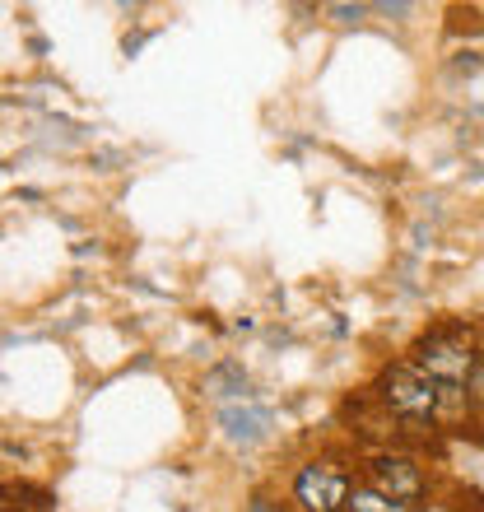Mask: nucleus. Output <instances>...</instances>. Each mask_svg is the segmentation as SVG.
Listing matches in <instances>:
<instances>
[{
	"label": "nucleus",
	"instance_id": "1",
	"mask_svg": "<svg viewBox=\"0 0 484 512\" xmlns=\"http://www.w3.org/2000/svg\"><path fill=\"white\" fill-rule=\"evenodd\" d=\"M354 485H359V457L340 447H317L294 461L284 480V499L294 512H345Z\"/></svg>",
	"mask_w": 484,
	"mask_h": 512
},
{
	"label": "nucleus",
	"instance_id": "9",
	"mask_svg": "<svg viewBox=\"0 0 484 512\" xmlns=\"http://www.w3.org/2000/svg\"><path fill=\"white\" fill-rule=\"evenodd\" d=\"M331 14H340V24H354L363 19V5H331Z\"/></svg>",
	"mask_w": 484,
	"mask_h": 512
},
{
	"label": "nucleus",
	"instance_id": "5",
	"mask_svg": "<svg viewBox=\"0 0 484 512\" xmlns=\"http://www.w3.org/2000/svg\"><path fill=\"white\" fill-rule=\"evenodd\" d=\"M215 429H219V438H224L233 452H252V447L270 443V433H275V415H270L266 405H256L252 396H238V401H224L215 410Z\"/></svg>",
	"mask_w": 484,
	"mask_h": 512
},
{
	"label": "nucleus",
	"instance_id": "3",
	"mask_svg": "<svg viewBox=\"0 0 484 512\" xmlns=\"http://www.w3.org/2000/svg\"><path fill=\"white\" fill-rule=\"evenodd\" d=\"M475 359H480V340L471 326H429L410 340L405 364L419 368L429 382H438L443 391H461L471 378Z\"/></svg>",
	"mask_w": 484,
	"mask_h": 512
},
{
	"label": "nucleus",
	"instance_id": "8",
	"mask_svg": "<svg viewBox=\"0 0 484 512\" xmlns=\"http://www.w3.org/2000/svg\"><path fill=\"white\" fill-rule=\"evenodd\" d=\"M461 396H466V410H484V350L480 359H475L471 378H466V387H461Z\"/></svg>",
	"mask_w": 484,
	"mask_h": 512
},
{
	"label": "nucleus",
	"instance_id": "4",
	"mask_svg": "<svg viewBox=\"0 0 484 512\" xmlns=\"http://www.w3.org/2000/svg\"><path fill=\"white\" fill-rule=\"evenodd\" d=\"M359 480L363 485L382 489L387 499L405 503V508H419V503H433V475L429 466L415 457V452H401V447H373L359 457Z\"/></svg>",
	"mask_w": 484,
	"mask_h": 512
},
{
	"label": "nucleus",
	"instance_id": "7",
	"mask_svg": "<svg viewBox=\"0 0 484 512\" xmlns=\"http://www.w3.org/2000/svg\"><path fill=\"white\" fill-rule=\"evenodd\" d=\"M242 512H294V508H289V499L275 485H256L247 494V503H242Z\"/></svg>",
	"mask_w": 484,
	"mask_h": 512
},
{
	"label": "nucleus",
	"instance_id": "6",
	"mask_svg": "<svg viewBox=\"0 0 484 512\" xmlns=\"http://www.w3.org/2000/svg\"><path fill=\"white\" fill-rule=\"evenodd\" d=\"M345 512H415V508H405V503H396V499H387L382 489H373V485H354L350 489V503H345Z\"/></svg>",
	"mask_w": 484,
	"mask_h": 512
},
{
	"label": "nucleus",
	"instance_id": "10",
	"mask_svg": "<svg viewBox=\"0 0 484 512\" xmlns=\"http://www.w3.org/2000/svg\"><path fill=\"white\" fill-rule=\"evenodd\" d=\"M415 512H443V508H438V503H419Z\"/></svg>",
	"mask_w": 484,
	"mask_h": 512
},
{
	"label": "nucleus",
	"instance_id": "2",
	"mask_svg": "<svg viewBox=\"0 0 484 512\" xmlns=\"http://www.w3.org/2000/svg\"><path fill=\"white\" fill-rule=\"evenodd\" d=\"M363 396L391 419V424H429L443 415V405L457 396V391H443L438 382H429L419 368H410L405 359H387L377 364L373 382L363 387Z\"/></svg>",
	"mask_w": 484,
	"mask_h": 512
}]
</instances>
